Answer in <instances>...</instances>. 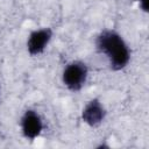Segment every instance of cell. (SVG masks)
<instances>
[{
	"mask_svg": "<svg viewBox=\"0 0 149 149\" xmlns=\"http://www.w3.org/2000/svg\"><path fill=\"white\" fill-rule=\"evenodd\" d=\"M98 52L106 56L113 71L125 69L130 61V50L123 37L115 30H104L95 40Z\"/></svg>",
	"mask_w": 149,
	"mask_h": 149,
	"instance_id": "1",
	"label": "cell"
},
{
	"mask_svg": "<svg viewBox=\"0 0 149 149\" xmlns=\"http://www.w3.org/2000/svg\"><path fill=\"white\" fill-rule=\"evenodd\" d=\"M88 77V68L81 61L70 62L63 70L62 80L63 84L73 92L80 91L85 85Z\"/></svg>",
	"mask_w": 149,
	"mask_h": 149,
	"instance_id": "2",
	"label": "cell"
},
{
	"mask_svg": "<svg viewBox=\"0 0 149 149\" xmlns=\"http://www.w3.org/2000/svg\"><path fill=\"white\" fill-rule=\"evenodd\" d=\"M52 29L51 28H41L33 30L27 40V50L29 55L37 56L44 52L45 48L51 41L52 37Z\"/></svg>",
	"mask_w": 149,
	"mask_h": 149,
	"instance_id": "3",
	"label": "cell"
},
{
	"mask_svg": "<svg viewBox=\"0 0 149 149\" xmlns=\"http://www.w3.org/2000/svg\"><path fill=\"white\" fill-rule=\"evenodd\" d=\"M21 132L28 140H35L43 130V121L40 114L34 109H27L20 121Z\"/></svg>",
	"mask_w": 149,
	"mask_h": 149,
	"instance_id": "4",
	"label": "cell"
},
{
	"mask_svg": "<svg viewBox=\"0 0 149 149\" xmlns=\"http://www.w3.org/2000/svg\"><path fill=\"white\" fill-rule=\"evenodd\" d=\"M106 108L98 98L91 99L81 111V120L90 127H97L106 118Z\"/></svg>",
	"mask_w": 149,
	"mask_h": 149,
	"instance_id": "5",
	"label": "cell"
},
{
	"mask_svg": "<svg viewBox=\"0 0 149 149\" xmlns=\"http://www.w3.org/2000/svg\"><path fill=\"white\" fill-rule=\"evenodd\" d=\"M139 2H140L141 8H142L144 12H147V0H139Z\"/></svg>",
	"mask_w": 149,
	"mask_h": 149,
	"instance_id": "6",
	"label": "cell"
}]
</instances>
